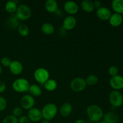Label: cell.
<instances>
[{
    "label": "cell",
    "instance_id": "6da1fadb",
    "mask_svg": "<svg viewBox=\"0 0 123 123\" xmlns=\"http://www.w3.org/2000/svg\"><path fill=\"white\" fill-rule=\"evenodd\" d=\"M86 114L92 123L100 122L103 119V114L102 108L96 105H91L86 108Z\"/></svg>",
    "mask_w": 123,
    "mask_h": 123
},
{
    "label": "cell",
    "instance_id": "7a4b0ae2",
    "mask_svg": "<svg viewBox=\"0 0 123 123\" xmlns=\"http://www.w3.org/2000/svg\"><path fill=\"white\" fill-rule=\"evenodd\" d=\"M42 118L45 120L50 121L52 120L58 113L57 106L54 103H48L44 105L41 110Z\"/></svg>",
    "mask_w": 123,
    "mask_h": 123
},
{
    "label": "cell",
    "instance_id": "3957f363",
    "mask_svg": "<svg viewBox=\"0 0 123 123\" xmlns=\"http://www.w3.org/2000/svg\"><path fill=\"white\" fill-rule=\"evenodd\" d=\"M30 84L25 78H18L14 80L12 84L13 89L17 92H25L28 91Z\"/></svg>",
    "mask_w": 123,
    "mask_h": 123
},
{
    "label": "cell",
    "instance_id": "277c9868",
    "mask_svg": "<svg viewBox=\"0 0 123 123\" xmlns=\"http://www.w3.org/2000/svg\"><path fill=\"white\" fill-rule=\"evenodd\" d=\"M16 15L19 20L25 21L30 18L31 16V10L27 5H19L16 12Z\"/></svg>",
    "mask_w": 123,
    "mask_h": 123
},
{
    "label": "cell",
    "instance_id": "5b68a950",
    "mask_svg": "<svg viewBox=\"0 0 123 123\" xmlns=\"http://www.w3.org/2000/svg\"><path fill=\"white\" fill-rule=\"evenodd\" d=\"M49 71L43 67L37 68L34 73V77L36 81L40 84H44L49 79Z\"/></svg>",
    "mask_w": 123,
    "mask_h": 123
},
{
    "label": "cell",
    "instance_id": "8992f818",
    "mask_svg": "<svg viewBox=\"0 0 123 123\" xmlns=\"http://www.w3.org/2000/svg\"><path fill=\"white\" fill-rule=\"evenodd\" d=\"M109 100L112 106L115 108H119L123 103V96L119 91L114 90L109 95Z\"/></svg>",
    "mask_w": 123,
    "mask_h": 123
},
{
    "label": "cell",
    "instance_id": "52a82bcc",
    "mask_svg": "<svg viewBox=\"0 0 123 123\" xmlns=\"http://www.w3.org/2000/svg\"><path fill=\"white\" fill-rule=\"evenodd\" d=\"M86 86L85 79L80 77L74 78L70 82V88L74 92H81Z\"/></svg>",
    "mask_w": 123,
    "mask_h": 123
},
{
    "label": "cell",
    "instance_id": "ba28073f",
    "mask_svg": "<svg viewBox=\"0 0 123 123\" xmlns=\"http://www.w3.org/2000/svg\"><path fill=\"white\" fill-rule=\"evenodd\" d=\"M35 105V99L33 96L30 94H26L23 96L20 99V106L22 108L29 111L34 108Z\"/></svg>",
    "mask_w": 123,
    "mask_h": 123
},
{
    "label": "cell",
    "instance_id": "9c48e42d",
    "mask_svg": "<svg viewBox=\"0 0 123 123\" xmlns=\"http://www.w3.org/2000/svg\"><path fill=\"white\" fill-rule=\"evenodd\" d=\"M109 84H110V86H111L112 88H113L115 91L123 90V76L118 74L115 76L111 77L110 80H109Z\"/></svg>",
    "mask_w": 123,
    "mask_h": 123
},
{
    "label": "cell",
    "instance_id": "30bf717a",
    "mask_svg": "<svg viewBox=\"0 0 123 123\" xmlns=\"http://www.w3.org/2000/svg\"><path fill=\"white\" fill-rule=\"evenodd\" d=\"M64 10L68 14L73 16L78 13L79 10V6L74 1H67L64 5Z\"/></svg>",
    "mask_w": 123,
    "mask_h": 123
},
{
    "label": "cell",
    "instance_id": "8fae6325",
    "mask_svg": "<svg viewBox=\"0 0 123 123\" xmlns=\"http://www.w3.org/2000/svg\"><path fill=\"white\" fill-rule=\"evenodd\" d=\"M76 19L73 16H68L66 17L62 22V28L66 31L72 30L76 25Z\"/></svg>",
    "mask_w": 123,
    "mask_h": 123
},
{
    "label": "cell",
    "instance_id": "7c38bea8",
    "mask_svg": "<svg viewBox=\"0 0 123 123\" xmlns=\"http://www.w3.org/2000/svg\"><path fill=\"white\" fill-rule=\"evenodd\" d=\"M96 15L99 19L106 21V20H109V18L112 15V13L111 11L107 7H101L100 8L97 9Z\"/></svg>",
    "mask_w": 123,
    "mask_h": 123
},
{
    "label": "cell",
    "instance_id": "4fadbf2b",
    "mask_svg": "<svg viewBox=\"0 0 123 123\" xmlns=\"http://www.w3.org/2000/svg\"><path fill=\"white\" fill-rule=\"evenodd\" d=\"M27 117L31 121L38 122L42 119V111L38 108H32L28 111Z\"/></svg>",
    "mask_w": 123,
    "mask_h": 123
},
{
    "label": "cell",
    "instance_id": "5bb4252c",
    "mask_svg": "<svg viewBox=\"0 0 123 123\" xmlns=\"http://www.w3.org/2000/svg\"><path fill=\"white\" fill-rule=\"evenodd\" d=\"M8 67H9L11 73L14 75H19L20 74H21L24 70L23 65L22 64L20 61H18V60L12 61L10 65Z\"/></svg>",
    "mask_w": 123,
    "mask_h": 123
},
{
    "label": "cell",
    "instance_id": "9a60e30c",
    "mask_svg": "<svg viewBox=\"0 0 123 123\" xmlns=\"http://www.w3.org/2000/svg\"><path fill=\"white\" fill-rule=\"evenodd\" d=\"M103 121L106 123H118L119 117L117 113L114 112H108L103 115Z\"/></svg>",
    "mask_w": 123,
    "mask_h": 123
},
{
    "label": "cell",
    "instance_id": "2e32d148",
    "mask_svg": "<svg viewBox=\"0 0 123 123\" xmlns=\"http://www.w3.org/2000/svg\"><path fill=\"white\" fill-rule=\"evenodd\" d=\"M109 22L110 25L114 27H118L120 26L123 22L121 14L115 13L112 14L111 16L109 19Z\"/></svg>",
    "mask_w": 123,
    "mask_h": 123
},
{
    "label": "cell",
    "instance_id": "e0dca14e",
    "mask_svg": "<svg viewBox=\"0 0 123 123\" xmlns=\"http://www.w3.org/2000/svg\"><path fill=\"white\" fill-rule=\"evenodd\" d=\"M73 111V106L69 103H64L60 108V113L63 117L70 116Z\"/></svg>",
    "mask_w": 123,
    "mask_h": 123
},
{
    "label": "cell",
    "instance_id": "ac0fdd59",
    "mask_svg": "<svg viewBox=\"0 0 123 123\" xmlns=\"http://www.w3.org/2000/svg\"><path fill=\"white\" fill-rule=\"evenodd\" d=\"M19 20L16 14H12L7 19L6 25L10 29H16L19 25Z\"/></svg>",
    "mask_w": 123,
    "mask_h": 123
},
{
    "label": "cell",
    "instance_id": "d6986e66",
    "mask_svg": "<svg viewBox=\"0 0 123 123\" xmlns=\"http://www.w3.org/2000/svg\"><path fill=\"white\" fill-rule=\"evenodd\" d=\"M45 9L49 13H54L58 11V3L55 0H48L44 4Z\"/></svg>",
    "mask_w": 123,
    "mask_h": 123
},
{
    "label": "cell",
    "instance_id": "ffe728a7",
    "mask_svg": "<svg viewBox=\"0 0 123 123\" xmlns=\"http://www.w3.org/2000/svg\"><path fill=\"white\" fill-rule=\"evenodd\" d=\"M111 7L115 13L121 14L123 13V0H114Z\"/></svg>",
    "mask_w": 123,
    "mask_h": 123
},
{
    "label": "cell",
    "instance_id": "44dd1931",
    "mask_svg": "<svg viewBox=\"0 0 123 123\" xmlns=\"http://www.w3.org/2000/svg\"><path fill=\"white\" fill-rule=\"evenodd\" d=\"M81 8L86 13H91L94 10V6L93 2L90 0H84L81 2Z\"/></svg>",
    "mask_w": 123,
    "mask_h": 123
},
{
    "label": "cell",
    "instance_id": "7402d4cb",
    "mask_svg": "<svg viewBox=\"0 0 123 123\" xmlns=\"http://www.w3.org/2000/svg\"><path fill=\"white\" fill-rule=\"evenodd\" d=\"M44 87L46 90L48 91H54L57 88V82L55 80L52 79H49L44 84Z\"/></svg>",
    "mask_w": 123,
    "mask_h": 123
},
{
    "label": "cell",
    "instance_id": "603a6c76",
    "mask_svg": "<svg viewBox=\"0 0 123 123\" xmlns=\"http://www.w3.org/2000/svg\"><path fill=\"white\" fill-rule=\"evenodd\" d=\"M18 5L16 1H9L6 3V6H5V8L7 13H10V14H14L16 13L18 8Z\"/></svg>",
    "mask_w": 123,
    "mask_h": 123
},
{
    "label": "cell",
    "instance_id": "cb8c5ba5",
    "mask_svg": "<svg viewBox=\"0 0 123 123\" xmlns=\"http://www.w3.org/2000/svg\"><path fill=\"white\" fill-rule=\"evenodd\" d=\"M28 91L30 92V95L32 96H35V97L40 96L42 94V90L41 88L36 84L30 85Z\"/></svg>",
    "mask_w": 123,
    "mask_h": 123
},
{
    "label": "cell",
    "instance_id": "d4e9b609",
    "mask_svg": "<svg viewBox=\"0 0 123 123\" xmlns=\"http://www.w3.org/2000/svg\"><path fill=\"white\" fill-rule=\"evenodd\" d=\"M42 31L45 34L51 35L55 32V28L52 24L49 22H46L42 25Z\"/></svg>",
    "mask_w": 123,
    "mask_h": 123
},
{
    "label": "cell",
    "instance_id": "484cf974",
    "mask_svg": "<svg viewBox=\"0 0 123 123\" xmlns=\"http://www.w3.org/2000/svg\"><path fill=\"white\" fill-rule=\"evenodd\" d=\"M18 31L19 34L22 37H26L29 34L30 32V29L28 25L26 24H19V25L18 27Z\"/></svg>",
    "mask_w": 123,
    "mask_h": 123
},
{
    "label": "cell",
    "instance_id": "4316f807",
    "mask_svg": "<svg viewBox=\"0 0 123 123\" xmlns=\"http://www.w3.org/2000/svg\"><path fill=\"white\" fill-rule=\"evenodd\" d=\"M98 78L95 74H90L86 77L85 79L86 85H89L90 86H92L96 85L98 82Z\"/></svg>",
    "mask_w": 123,
    "mask_h": 123
},
{
    "label": "cell",
    "instance_id": "83f0119b",
    "mask_svg": "<svg viewBox=\"0 0 123 123\" xmlns=\"http://www.w3.org/2000/svg\"><path fill=\"white\" fill-rule=\"evenodd\" d=\"M3 123H18V118L10 115L6 117L3 120Z\"/></svg>",
    "mask_w": 123,
    "mask_h": 123
},
{
    "label": "cell",
    "instance_id": "f1b7e54d",
    "mask_svg": "<svg viewBox=\"0 0 123 123\" xmlns=\"http://www.w3.org/2000/svg\"><path fill=\"white\" fill-rule=\"evenodd\" d=\"M119 70L117 66H112L108 69V73L111 76L113 77L118 74Z\"/></svg>",
    "mask_w": 123,
    "mask_h": 123
},
{
    "label": "cell",
    "instance_id": "f546056e",
    "mask_svg": "<svg viewBox=\"0 0 123 123\" xmlns=\"http://www.w3.org/2000/svg\"><path fill=\"white\" fill-rule=\"evenodd\" d=\"M23 113L22 108L20 107H15L14 109H13V115H14L16 117L18 118L22 116Z\"/></svg>",
    "mask_w": 123,
    "mask_h": 123
},
{
    "label": "cell",
    "instance_id": "4dcf8cb0",
    "mask_svg": "<svg viewBox=\"0 0 123 123\" xmlns=\"http://www.w3.org/2000/svg\"><path fill=\"white\" fill-rule=\"evenodd\" d=\"M7 101L4 97L0 96V112L4 111L7 108Z\"/></svg>",
    "mask_w": 123,
    "mask_h": 123
},
{
    "label": "cell",
    "instance_id": "1f68e13d",
    "mask_svg": "<svg viewBox=\"0 0 123 123\" xmlns=\"http://www.w3.org/2000/svg\"><path fill=\"white\" fill-rule=\"evenodd\" d=\"M11 62H12V61H11V60L8 57H3L1 60V64L4 67H9L11 64Z\"/></svg>",
    "mask_w": 123,
    "mask_h": 123
},
{
    "label": "cell",
    "instance_id": "d6a6232c",
    "mask_svg": "<svg viewBox=\"0 0 123 123\" xmlns=\"http://www.w3.org/2000/svg\"><path fill=\"white\" fill-rule=\"evenodd\" d=\"M31 121L28 118L27 116L25 115H22L21 117L18 119V123H30Z\"/></svg>",
    "mask_w": 123,
    "mask_h": 123
},
{
    "label": "cell",
    "instance_id": "836d02e7",
    "mask_svg": "<svg viewBox=\"0 0 123 123\" xmlns=\"http://www.w3.org/2000/svg\"><path fill=\"white\" fill-rule=\"evenodd\" d=\"M6 85L4 82L0 80V93H2L6 91Z\"/></svg>",
    "mask_w": 123,
    "mask_h": 123
},
{
    "label": "cell",
    "instance_id": "e575fe53",
    "mask_svg": "<svg viewBox=\"0 0 123 123\" xmlns=\"http://www.w3.org/2000/svg\"><path fill=\"white\" fill-rule=\"evenodd\" d=\"M93 4L94 6V7L97 8V9H98V8H100V7H102V6H101L102 4H101V2H100L99 1H95L94 2H93Z\"/></svg>",
    "mask_w": 123,
    "mask_h": 123
},
{
    "label": "cell",
    "instance_id": "d590c367",
    "mask_svg": "<svg viewBox=\"0 0 123 123\" xmlns=\"http://www.w3.org/2000/svg\"><path fill=\"white\" fill-rule=\"evenodd\" d=\"M74 123H87V122L82 119H79V120H76Z\"/></svg>",
    "mask_w": 123,
    "mask_h": 123
},
{
    "label": "cell",
    "instance_id": "8d00e7d4",
    "mask_svg": "<svg viewBox=\"0 0 123 123\" xmlns=\"http://www.w3.org/2000/svg\"><path fill=\"white\" fill-rule=\"evenodd\" d=\"M41 123H50V121H48V120H43V121H42V122Z\"/></svg>",
    "mask_w": 123,
    "mask_h": 123
},
{
    "label": "cell",
    "instance_id": "74e56055",
    "mask_svg": "<svg viewBox=\"0 0 123 123\" xmlns=\"http://www.w3.org/2000/svg\"><path fill=\"white\" fill-rule=\"evenodd\" d=\"M2 67L0 66V74L2 73Z\"/></svg>",
    "mask_w": 123,
    "mask_h": 123
},
{
    "label": "cell",
    "instance_id": "f35d334b",
    "mask_svg": "<svg viewBox=\"0 0 123 123\" xmlns=\"http://www.w3.org/2000/svg\"><path fill=\"white\" fill-rule=\"evenodd\" d=\"M99 123H106L105 121H103H103H100Z\"/></svg>",
    "mask_w": 123,
    "mask_h": 123
},
{
    "label": "cell",
    "instance_id": "ab89813d",
    "mask_svg": "<svg viewBox=\"0 0 123 123\" xmlns=\"http://www.w3.org/2000/svg\"><path fill=\"white\" fill-rule=\"evenodd\" d=\"M121 16H122V18H123V14H121Z\"/></svg>",
    "mask_w": 123,
    "mask_h": 123
},
{
    "label": "cell",
    "instance_id": "60d3db41",
    "mask_svg": "<svg viewBox=\"0 0 123 123\" xmlns=\"http://www.w3.org/2000/svg\"><path fill=\"white\" fill-rule=\"evenodd\" d=\"M99 123V122H95V123Z\"/></svg>",
    "mask_w": 123,
    "mask_h": 123
},
{
    "label": "cell",
    "instance_id": "b9f144b4",
    "mask_svg": "<svg viewBox=\"0 0 123 123\" xmlns=\"http://www.w3.org/2000/svg\"><path fill=\"white\" fill-rule=\"evenodd\" d=\"M122 106V108H123V105H122V106Z\"/></svg>",
    "mask_w": 123,
    "mask_h": 123
},
{
    "label": "cell",
    "instance_id": "7bdbcfd3",
    "mask_svg": "<svg viewBox=\"0 0 123 123\" xmlns=\"http://www.w3.org/2000/svg\"><path fill=\"white\" fill-rule=\"evenodd\" d=\"M0 5H1V2H0Z\"/></svg>",
    "mask_w": 123,
    "mask_h": 123
}]
</instances>
